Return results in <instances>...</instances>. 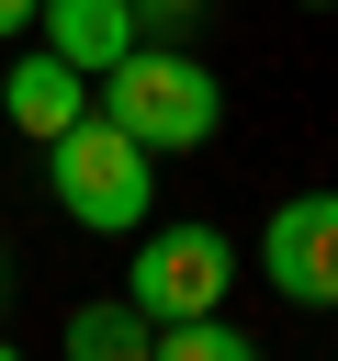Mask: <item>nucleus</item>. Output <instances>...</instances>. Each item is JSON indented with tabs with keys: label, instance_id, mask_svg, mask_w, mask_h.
I'll return each mask as SVG.
<instances>
[{
	"label": "nucleus",
	"instance_id": "obj_1",
	"mask_svg": "<svg viewBox=\"0 0 338 361\" xmlns=\"http://www.w3.org/2000/svg\"><path fill=\"white\" fill-rule=\"evenodd\" d=\"M45 192H56V214L68 226H90V237H135L146 214H158V169H146V147L90 102L68 135H45Z\"/></svg>",
	"mask_w": 338,
	"mask_h": 361
},
{
	"label": "nucleus",
	"instance_id": "obj_2",
	"mask_svg": "<svg viewBox=\"0 0 338 361\" xmlns=\"http://www.w3.org/2000/svg\"><path fill=\"white\" fill-rule=\"evenodd\" d=\"M101 113L146 147V158H169V147H203L214 124H225V90H214V68L192 56V45H135V56H113L101 79Z\"/></svg>",
	"mask_w": 338,
	"mask_h": 361
},
{
	"label": "nucleus",
	"instance_id": "obj_3",
	"mask_svg": "<svg viewBox=\"0 0 338 361\" xmlns=\"http://www.w3.org/2000/svg\"><path fill=\"white\" fill-rule=\"evenodd\" d=\"M225 282H237V248L214 237V226H135V271H124V293L169 327V316H214L225 305Z\"/></svg>",
	"mask_w": 338,
	"mask_h": 361
},
{
	"label": "nucleus",
	"instance_id": "obj_4",
	"mask_svg": "<svg viewBox=\"0 0 338 361\" xmlns=\"http://www.w3.org/2000/svg\"><path fill=\"white\" fill-rule=\"evenodd\" d=\"M259 271L282 305H338V192H293L259 226Z\"/></svg>",
	"mask_w": 338,
	"mask_h": 361
},
{
	"label": "nucleus",
	"instance_id": "obj_5",
	"mask_svg": "<svg viewBox=\"0 0 338 361\" xmlns=\"http://www.w3.org/2000/svg\"><path fill=\"white\" fill-rule=\"evenodd\" d=\"M0 113H11V135H68L79 113H90V79L56 56V45H34V56H11V79H0Z\"/></svg>",
	"mask_w": 338,
	"mask_h": 361
},
{
	"label": "nucleus",
	"instance_id": "obj_6",
	"mask_svg": "<svg viewBox=\"0 0 338 361\" xmlns=\"http://www.w3.org/2000/svg\"><path fill=\"white\" fill-rule=\"evenodd\" d=\"M34 34H45V45H56L79 79H101L113 56H135V45H146L124 0H45V11H34Z\"/></svg>",
	"mask_w": 338,
	"mask_h": 361
},
{
	"label": "nucleus",
	"instance_id": "obj_7",
	"mask_svg": "<svg viewBox=\"0 0 338 361\" xmlns=\"http://www.w3.org/2000/svg\"><path fill=\"white\" fill-rule=\"evenodd\" d=\"M68 361H158V316L135 293H101L68 316Z\"/></svg>",
	"mask_w": 338,
	"mask_h": 361
},
{
	"label": "nucleus",
	"instance_id": "obj_8",
	"mask_svg": "<svg viewBox=\"0 0 338 361\" xmlns=\"http://www.w3.org/2000/svg\"><path fill=\"white\" fill-rule=\"evenodd\" d=\"M158 361H259V338L225 327V305H214V316H169L158 327Z\"/></svg>",
	"mask_w": 338,
	"mask_h": 361
},
{
	"label": "nucleus",
	"instance_id": "obj_9",
	"mask_svg": "<svg viewBox=\"0 0 338 361\" xmlns=\"http://www.w3.org/2000/svg\"><path fill=\"white\" fill-rule=\"evenodd\" d=\"M124 11H135V34H146V45H180V34H203V11H214V0H124Z\"/></svg>",
	"mask_w": 338,
	"mask_h": 361
},
{
	"label": "nucleus",
	"instance_id": "obj_10",
	"mask_svg": "<svg viewBox=\"0 0 338 361\" xmlns=\"http://www.w3.org/2000/svg\"><path fill=\"white\" fill-rule=\"evenodd\" d=\"M34 11H45V0H0V34H23V23H34Z\"/></svg>",
	"mask_w": 338,
	"mask_h": 361
},
{
	"label": "nucleus",
	"instance_id": "obj_11",
	"mask_svg": "<svg viewBox=\"0 0 338 361\" xmlns=\"http://www.w3.org/2000/svg\"><path fill=\"white\" fill-rule=\"evenodd\" d=\"M0 361H23V350H11V338H0Z\"/></svg>",
	"mask_w": 338,
	"mask_h": 361
},
{
	"label": "nucleus",
	"instance_id": "obj_12",
	"mask_svg": "<svg viewBox=\"0 0 338 361\" xmlns=\"http://www.w3.org/2000/svg\"><path fill=\"white\" fill-rule=\"evenodd\" d=\"M0 293H11V271H0Z\"/></svg>",
	"mask_w": 338,
	"mask_h": 361
}]
</instances>
